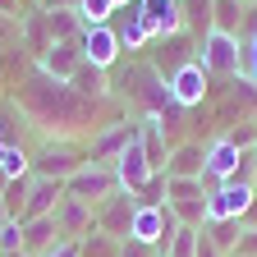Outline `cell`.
<instances>
[{
	"label": "cell",
	"instance_id": "6da1fadb",
	"mask_svg": "<svg viewBox=\"0 0 257 257\" xmlns=\"http://www.w3.org/2000/svg\"><path fill=\"white\" fill-rule=\"evenodd\" d=\"M19 96H23V115L32 119V128H42V134H55V128H69L87 115V101L69 87L51 78L46 69H32L23 83H19Z\"/></svg>",
	"mask_w": 257,
	"mask_h": 257
},
{
	"label": "cell",
	"instance_id": "7a4b0ae2",
	"mask_svg": "<svg viewBox=\"0 0 257 257\" xmlns=\"http://www.w3.org/2000/svg\"><path fill=\"white\" fill-rule=\"evenodd\" d=\"M166 207L175 211L179 225L202 230L207 225V184L202 179H166Z\"/></svg>",
	"mask_w": 257,
	"mask_h": 257
},
{
	"label": "cell",
	"instance_id": "3957f363",
	"mask_svg": "<svg viewBox=\"0 0 257 257\" xmlns=\"http://www.w3.org/2000/svg\"><path fill=\"white\" fill-rule=\"evenodd\" d=\"M115 188H119V179H115V170L106 166V161H87L83 170H74L69 179H64V198H78V202L96 207V202H106Z\"/></svg>",
	"mask_w": 257,
	"mask_h": 257
},
{
	"label": "cell",
	"instance_id": "277c9868",
	"mask_svg": "<svg viewBox=\"0 0 257 257\" xmlns=\"http://www.w3.org/2000/svg\"><path fill=\"white\" fill-rule=\"evenodd\" d=\"M87 161H92V156H87V152H78L69 138H46V143H42V152L32 156V175H46V179H60V184H64L74 170H83Z\"/></svg>",
	"mask_w": 257,
	"mask_h": 257
},
{
	"label": "cell",
	"instance_id": "5b68a950",
	"mask_svg": "<svg viewBox=\"0 0 257 257\" xmlns=\"http://www.w3.org/2000/svg\"><path fill=\"white\" fill-rule=\"evenodd\" d=\"M175 234H179V220H175L170 207H138V211H134L128 239H134V243H147L156 257H161V248H166Z\"/></svg>",
	"mask_w": 257,
	"mask_h": 257
},
{
	"label": "cell",
	"instance_id": "8992f818",
	"mask_svg": "<svg viewBox=\"0 0 257 257\" xmlns=\"http://www.w3.org/2000/svg\"><path fill=\"white\" fill-rule=\"evenodd\" d=\"M257 198V193L239 179H225V184H211L207 188V225L211 220H243L248 202Z\"/></svg>",
	"mask_w": 257,
	"mask_h": 257
},
{
	"label": "cell",
	"instance_id": "52a82bcc",
	"mask_svg": "<svg viewBox=\"0 0 257 257\" xmlns=\"http://www.w3.org/2000/svg\"><path fill=\"white\" fill-rule=\"evenodd\" d=\"M134 211H138V202H134V193H124V188H115L106 202H96L92 207V220H96V230L101 234H110V239H128V225H134Z\"/></svg>",
	"mask_w": 257,
	"mask_h": 257
},
{
	"label": "cell",
	"instance_id": "ba28073f",
	"mask_svg": "<svg viewBox=\"0 0 257 257\" xmlns=\"http://www.w3.org/2000/svg\"><path fill=\"white\" fill-rule=\"evenodd\" d=\"M78 51H83V64H92V69H110V64L119 60V37L110 23H83L78 32Z\"/></svg>",
	"mask_w": 257,
	"mask_h": 257
},
{
	"label": "cell",
	"instance_id": "9c48e42d",
	"mask_svg": "<svg viewBox=\"0 0 257 257\" xmlns=\"http://www.w3.org/2000/svg\"><path fill=\"white\" fill-rule=\"evenodd\" d=\"M207 69V78L211 74H220V78H230V74H239V37H225V32H207V37L198 42V55H193Z\"/></svg>",
	"mask_w": 257,
	"mask_h": 257
},
{
	"label": "cell",
	"instance_id": "30bf717a",
	"mask_svg": "<svg viewBox=\"0 0 257 257\" xmlns=\"http://www.w3.org/2000/svg\"><path fill=\"white\" fill-rule=\"evenodd\" d=\"M170 101L179 106V110H193V106H202L207 101V87H211V78H207V69L198 60H188V64H179V69L170 74Z\"/></svg>",
	"mask_w": 257,
	"mask_h": 257
},
{
	"label": "cell",
	"instance_id": "8fae6325",
	"mask_svg": "<svg viewBox=\"0 0 257 257\" xmlns=\"http://www.w3.org/2000/svg\"><path fill=\"white\" fill-rule=\"evenodd\" d=\"M110 170H115V179H119V188H124V193L143 188V184L156 175V170L147 166V152H143V143H138V138H134V143H128V147L110 161Z\"/></svg>",
	"mask_w": 257,
	"mask_h": 257
},
{
	"label": "cell",
	"instance_id": "7c38bea8",
	"mask_svg": "<svg viewBox=\"0 0 257 257\" xmlns=\"http://www.w3.org/2000/svg\"><path fill=\"white\" fill-rule=\"evenodd\" d=\"M152 37H179L184 32V5L179 0H138Z\"/></svg>",
	"mask_w": 257,
	"mask_h": 257
},
{
	"label": "cell",
	"instance_id": "4fadbf2b",
	"mask_svg": "<svg viewBox=\"0 0 257 257\" xmlns=\"http://www.w3.org/2000/svg\"><path fill=\"white\" fill-rule=\"evenodd\" d=\"M51 220H55L60 239H83V234H92V230H96L92 207H87V202H78V198H60V202H55V211H51Z\"/></svg>",
	"mask_w": 257,
	"mask_h": 257
},
{
	"label": "cell",
	"instance_id": "5bb4252c",
	"mask_svg": "<svg viewBox=\"0 0 257 257\" xmlns=\"http://www.w3.org/2000/svg\"><path fill=\"white\" fill-rule=\"evenodd\" d=\"M60 198H64V184H60V179H46V175H28V202H23V220L51 216ZM23 220H19V225H23Z\"/></svg>",
	"mask_w": 257,
	"mask_h": 257
},
{
	"label": "cell",
	"instance_id": "9a60e30c",
	"mask_svg": "<svg viewBox=\"0 0 257 257\" xmlns=\"http://www.w3.org/2000/svg\"><path fill=\"white\" fill-rule=\"evenodd\" d=\"M202 166H207V147L193 143V138H184L166 156V179H202Z\"/></svg>",
	"mask_w": 257,
	"mask_h": 257
},
{
	"label": "cell",
	"instance_id": "2e32d148",
	"mask_svg": "<svg viewBox=\"0 0 257 257\" xmlns=\"http://www.w3.org/2000/svg\"><path fill=\"white\" fill-rule=\"evenodd\" d=\"M234 170H239V147L230 143V134H216V138L207 143V166H202V179L225 184V179H234Z\"/></svg>",
	"mask_w": 257,
	"mask_h": 257
},
{
	"label": "cell",
	"instance_id": "e0dca14e",
	"mask_svg": "<svg viewBox=\"0 0 257 257\" xmlns=\"http://www.w3.org/2000/svg\"><path fill=\"white\" fill-rule=\"evenodd\" d=\"M78 64H83L78 42H51V51L37 60V69H46V74H51V78H60V83H69V78L78 74Z\"/></svg>",
	"mask_w": 257,
	"mask_h": 257
},
{
	"label": "cell",
	"instance_id": "ac0fdd59",
	"mask_svg": "<svg viewBox=\"0 0 257 257\" xmlns=\"http://www.w3.org/2000/svg\"><path fill=\"white\" fill-rule=\"evenodd\" d=\"M138 138V124H106V134H96L92 138V161H106V166H110V161L128 147V143H134Z\"/></svg>",
	"mask_w": 257,
	"mask_h": 257
},
{
	"label": "cell",
	"instance_id": "d6986e66",
	"mask_svg": "<svg viewBox=\"0 0 257 257\" xmlns=\"http://www.w3.org/2000/svg\"><path fill=\"white\" fill-rule=\"evenodd\" d=\"M239 78L248 87H257V10L243 14V32H239Z\"/></svg>",
	"mask_w": 257,
	"mask_h": 257
},
{
	"label": "cell",
	"instance_id": "ffe728a7",
	"mask_svg": "<svg viewBox=\"0 0 257 257\" xmlns=\"http://www.w3.org/2000/svg\"><path fill=\"white\" fill-rule=\"evenodd\" d=\"M138 143H143V152H147V166H152V170H166V156H170V143H166V134H161L156 115H147V119L138 124Z\"/></svg>",
	"mask_w": 257,
	"mask_h": 257
},
{
	"label": "cell",
	"instance_id": "44dd1931",
	"mask_svg": "<svg viewBox=\"0 0 257 257\" xmlns=\"http://www.w3.org/2000/svg\"><path fill=\"white\" fill-rule=\"evenodd\" d=\"M60 243V230H55V220L51 216H37V220H23V252L32 257H42L46 248Z\"/></svg>",
	"mask_w": 257,
	"mask_h": 257
},
{
	"label": "cell",
	"instance_id": "7402d4cb",
	"mask_svg": "<svg viewBox=\"0 0 257 257\" xmlns=\"http://www.w3.org/2000/svg\"><path fill=\"white\" fill-rule=\"evenodd\" d=\"M115 37H119V51H143L147 46V19H143V10H138V0L128 5V14H124V23L115 28Z\"/></svg>",
	"mask_w": 257,
	"mask_h": 257
},
{
	"label": "cell",
	"instance_id": "603a6c76",
	"mask_svg": "<svg viewBox=\"0 0 257 257\" xmlns=\"http://www.w3.org/2000/svg\"><path fill=\"white\" fill-rule=\"evenodd\" d=\"M211 32L239 37L243 32V0H211Z\"/></svg>",
	"mask_w": 257,
	"mask_h": 257
},
{
	"label": "cell",
	"instance_id": "cb8c5ba5",
	"mask_svg": "<svg viewBox=\"0 0 257 257\" xmlns=\"http://www.w3.org/2000/svg\"><path fill=\"white\" fill-rule=\"evenodd\" d=\"M42 19H46L51 42H78V32H83L78 10H42Z\"/></svg>",
	"mask_w": 257,
	"mask_h": 257
},
{
	"label": "cell",
	"instance_id": "d4e9b609",
	"mask_svg": "<svg viewBox=\"0 0 257 257\" xmlns=\"http://www.w3.org/2000/svg\"><path fill=\"white\" fill-rule=\"evenodd\" d=\"M23 128H28L23 106H19V101H5V96H0V147H19Z\"/></svg>",
	"mask_w": 257,
	"mask_h": 257
},
{
	"label": "cell",
	"instance_id": "484cf974",
	"mask_svg": "<svg viewBox=\"0 0 257 257\" xmlns=\"http://www.w3.org/2000/svg\"><path fill=\"white\" fill-rule=\"evenodd\" d=\"M202 234H207L225 257H230L234 243H239V234H243V225H239V220H211V225H202Z\"/></svg>",
	"mask_w": 257,
	"mask_h": 257
},
{
	"label": "cell",
	"instance_id": "4316f807",
	"mask_svg": "<svg viewBox=\"0 0 257 257\" xmlns=\"http://www.w3.org/2000/svg\"><path fill=\"white\" fill-rule=\"evenodd\" d=\"M69 87H74L78 96H96V101H101V96H106V74L92 69V64H78V74L69 78Z\"/></svg>",
	"mask_w": 257,
	"mask_h": 257
},
{
	"label": "cell",
	"instance_id": "83f0119b",
	"mask_svg": "<svg viewBox=\"0 0 257 257\" xmlns=\"http://www.w3.org/2000/svg\"><path fill=\"white\" fill-rule=\"evenodd\" d=\"M0 175H5V179H23V175H32V156L23 152V143L0 152Z\"/></svg>",
	"mask_w": 257,
	"mask_h": 257
},
{
	"label": "cell",
	"instance_id": "f1b7e54d",
	"mask_svg": "<svg viewBox=\"0 0 257 257\" xmlns=\"http://www.w3.org/2000/svg\"><path fill=\"white\" fill-rule=\"evenodd\" d=\"M78 252H83V257H119V239H110V234H101V230H92V234L78 239Z\"/></svg>",
	"mask_w": 257,
	"mask_h": 257
},
{
	"label": "cell",
	"instance_id": "f546056e",
	"mask_svg": "<svg viewBox=\"0 0 257 257\" xmlns=\"http://www.w3.org/2000/svg\"><path fill=\"white\" fill-rule=\"evenodd\" d=\"M0 198H5V211H10V220H23V202H28V175H23V179H5Z\"/></svg>",
	"mask_w": 257,
	"mask_h": 257
},
{
	"label": "cell",
	"instance_id": "4dcf8cb0",
	"mask_svg": "<svg viewBox=\"0 0 257 257\" xmlns=\"http://www.w3.org/2000/svg\"><path fill=\"white\" fill-rule=\"evenodd\" d=\"M134 202L138 207H166V170H156L143 188H134Z\"/></svg>",
	"mask_w": 257,
	"mask_h": 257
},
{
	"label": "cell",
	"instance_id": "1f68e13d",
	"mask_svg": "<svg viewBox=\"0 0 257 257\" xmlns=\"http://www.w3.org/2000/svg\"><path fill=\"white\" fill-rule=\"evenodd\" d=\"M198 234H202V230H188V225H179V234H175L166 248H161V257H193V252H198Z\"/></svg>",
	"mask_w": 257,
	"mask_h": 257
},
{
	"label": "cell",
	"instance_id": "d6a6232c",
	"mask_svg": "<svg viewBox=\"0 0 257 257\" xmlns=\"http://www.w3.org/2000/svg\"><path fill=\"white\" fill-rule=\"evenodd\" d=\"M115 10H119V0H78V19L83 23H110Z\"/></svg>",
	"mask_w": 257,
	"mask_h": 257
},
{
	"label": "cell",
	"instance_id": "836d02e7",
	"mask_svg": "<svg viewBox=\"0 0 257 257\" xmlns=\"http://www.w3.org/2000/svg\"><path fill=\"white\" fill-rule=\"evenodd\" d=\"M225 134H230V143H234L239 152H252V147H257V119H239V124L225 128Z\"/></svg>",
	"mask_w": 257,
	"mask_h": 257
},
{
	"label": "cell",
	"instance_id": "e575fe53",
	"mask_svg": "<svg viewBox=\"0 0 257 257\" xmlns=\"http://www.w3.org/2000/svg\"><path fill=\"white\" fill-rule=\"evenodd\" d=\"M19 248H23V225L5 220V225H0V252H19Z\"/></svg>",
	"mask_w": 257,
	"mask_h": 257
},
{
	"label": "cell",
	"instance_id": "d590c367",
	"mask_svg": "<svg viewBox=\"0 0 257 257\" xmlns=\"http://www.w3.org/2000/svg\"><path fill=\"white\" fill-rule=\"evenodd\" d=\"M230 257H257V230H243L239 234V243H234V252Z\"/></svg>",
	"mask_w": 257,
	"mask_h": 257
},
{
	"label": "cell",
	"instance_id": "8d00e7d4",
	"mask_svg": "<svg viewBox=\"0 0 257 257\" xmlns=\"http://www.w3.org/2000/svg\"><path fill=\"white\" fill-rule=\"evenodd\" d=\"M42 257H83V252H78V239H60V243H55V248H46Z\"/></svg>",
	"mask_w": 257,
	"mask_h": 257
},
{
	"label": "cell",
	"instance_id": "74e56055",
	"mask_svg": "<svg viewBox=\"0 0 257 257\" xmlns=\"http://www.w3.org/2000/svg\"><path fill=\"white\" fill-rule=\"evenodd\" d=\"M0 14L14 19V23H23V14H32V10H23V0H0Z\"/></svg>",
	"mask_w": 257,
	"mask_h": 257
},
{
	"label": "cell",
	"instance_id": "f35d334b",
	"mask_svg": "<svg viewBox=\"0 0 257 257\" xmlns=\"http://www.w3.org/2000/svg\"><path fill=\"white\" fill-rule=\"evenodd\" d=\"M119 257H156V252H152L147 243H134V239H124V243H119Z\"/></svg>",
	"mask_w": 257,
	"mask_h": 257
},
{
	"label": "cell",
	"instance_id": "ab89813d",
	"mask_svg": "<svg viewBox=\"0 0 257 257\" xmlns=\"http://www.w3.org/2000/svg\"><path fill=\"white\" fill-rule=\"evenodd\" d=\"M193 257H225V252H220V248H216L207 234H198V252H193Z\"/></svg>",
	"mask_w": 257,
	"mask_h": 257
},
{
	"label": "cell",
	"instance_id": "60d3db41",
	"mask_svg": "<svg viewBox=\"0 0 257 257\" xmlns=\"http://www.w3.org/2000/svg\"><path fill=\"white\" fill-rule=\"evenodd\" d=\"M239 225H243V230H257V198L248 202V211H243V220H239Z\"/></svg>",
	"mask_w": 257,
	"mask_h": 257
},
{
	"label": "cell",
	"instance_id": "b9f144b4",
	"mask_svg": "<svg viewBox=\"0 0 257 257\" xmlns=\"http://www.w3.org/2000/svg\"><path fill=\"white\" fill-rule=\"evenodd\" d=\"M42 10H78V0H42Z\"/></svg>",
	"mask_w": 257,
	"mask_h": 257
},
{
	"label": "cell",
	"instance_id": "7bdbcfd3",
	"mask_svg": "<svg viewBox=\"0 0 257 257\" xmlns=\"http://www.w3.org/2000/svg\"><path fill=\"white\" fill-rule=\"evenodd\" d=\"M252 193H257V147H252Z\"/></svg>",
	"mask_w": 257,
	"mask_h": 257
},
{
	"label": "cell",
	"instance_id": "ee69618b",
	"mask_svg": "<svg viewBox=\"0 0 257 257\" xmlns=\"http://www.w3.org/2000/svg\"><path fill=\"white\" fill-rule=\"evenodd\" d=\"M10 220V211H5V198H0V225H5Z\"/></svg>",
	"mask_w": 257,
	"mask_h": 257
},
{
	"label": "cell",
	"instance_id": "f6af8a7d",
	"mask_svg": "<svg viewBox=\"0 0 257 257\" xmlns=\"http://www.w3.org/2000/svg\"><path fill=\"white\" fill-rule=\"evenodd\" d=\"M0 257H32V252H23V248H19V252H0Z\"/></svg>",
	"mask_w": 257,
	"mask_h": 257
},
{
	"label": "cell",
	"instance_id": "bcb514c9",
	"mask_svg": "<svg viewBox=\"0 0 257 257\" xmlns=\"http://www.w3.org/2000/svg\"><path fill=\"white\" fill-rule=\"evenodd\" d=\"M23 10H37V0H23Z\"/></svg>",
	"mask_w": 257,
	"mask_h": 257
},
{
	"label": "cell",
	"instance_id": "7dc6e473",
	"mask_svg": "<svg viewBox=\"0 0 257 257\" xmlns=\"http://www.w3.org/2000/svg\"><path fill=\"white\" fill-rule=\"evenodd\" d=\"M243 5H248V10H257V0H243Z\"/></svg>",
	"mask_w": 257,
	"mask_h": 257
},
{
	"label": "cell",
	"instance_id": "c3c4849f",
	"mask_svg": "<svg viewBox=\"0 0 257 257\" xmlns=\"http://www.w3.org/2000/svg\"><path fill=\"white\" fill-rule=\"evenodd\" d=\"M119 5H134V0H119Z\"/></svg>",
	"mask_w": 257,
	"mask_h": 257
},
{
	"label": "cell",
	"instance_id": "681fc988",
	"mask_svg": "<svg viewBox=\"0 0 257 257\" xmlns=\"http://www.w3.org/2000/svg\"><path fill=\"white\" fill-rule=\"evenodd\" d=\"M0 152H5V147H0Z\"/></svg>",
	"mask_w": 257,
	"mask_h": 257
}]
</instances>
